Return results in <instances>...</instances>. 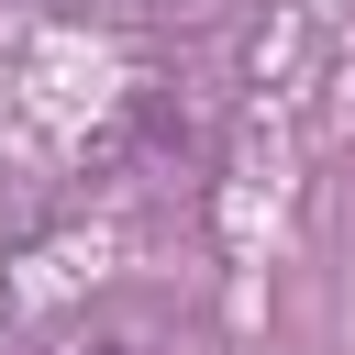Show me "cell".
Instances as JSON below:
<instances>
[{
    "label": "cell",
    "instance_id": "cell-1",
    "mask_svg": "<svg viewBox=\"0 0 355 355\" xmlns=\"http://www.w3.org/2000/svg\"><path fill=\"white\" fill-rule=\"evenodd\" d=\"M22 355H222V333H211V311H200L189 288H166V277H111V288L44 311V322L22 333Z\"/></svg>",
    "mask_w": 355,
    "mask_h": 355
}]
</instances>
